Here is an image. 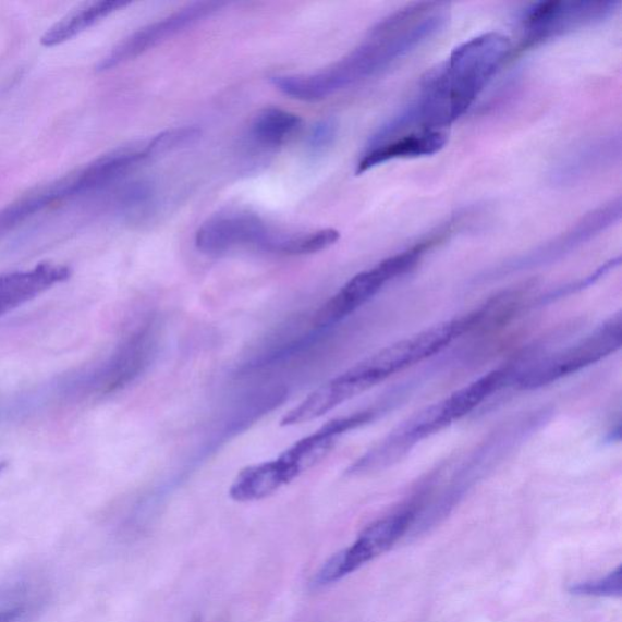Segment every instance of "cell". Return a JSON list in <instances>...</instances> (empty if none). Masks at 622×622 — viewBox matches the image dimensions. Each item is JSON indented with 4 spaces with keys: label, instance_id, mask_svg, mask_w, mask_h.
I'll return each mask as SVG.
<instances>
[{
    "label": "cell",
    "instance_id": "obj_1",
    "mask_svg": "<svg viewBox=\"0 0 622 622\" xmlns=\"http://www.w3.org/2000/svg\"><path fill=\"white\" fill-rule=\"evenodd\" d=\"M450 4L424 2L397 10L377 23L350 54L333 66L309 76L315 98L355 86L383 72L427 44L446 27Z\"/></svg>",
    "mask_w": 622,
    "mask_h": 622
},
{
    "label": "cell",
    "instance_id": "obj_2",
    "mask_svg": "<svg viewBox=\"0 0 622 622\" xmlns=\"http://www.w3.org/2000/svg\"><path fill=\"white\" fill-rule=\"evenodd\" d=\"M512 51L508 36L488 32L460 45L444 62L427 71L415 97L430 124L449 130L459 121L511 59Z\"/></svg>",
    "mask_w": 622,
    "mask_h": 622
},
{
    "label": "cell",
    "instance_id": "obj_3",
    "mask_svg": "<svg viewBox=\"0 0 622 622\" xmlns=\"http://www.w3.org/2000/svg\"><path fill=\"white\" fill-rule=\"evenodd\" d=\"M552 416V407L536 408L491 431L469 452L444 487L436 492L431 488L427 490L408 535L419 536L444 522L476 485L542 429Z\"/></svg>",
    "mask_w": 622,
    "mask_h": 622
},
{
    "label": "cell",
    "instance_id": "obj_4",
    "mask_svg": "<svg viewBox=\"0 0 622 622\" xmlns=\"http://www.w3.org/2000/svg\"><path fill=\"white\" fill-rule=\"evenodd\" d=\"M510 382L508 367L498 368L400 424L347 469L352 476L375 473L402 462L420 441L466 417Z\"/></svg>",
    "mask_w": 622,
    "mask_h": 622
},
{
    "label": "cell",
    "instance_id": "obj_5",
    "mask_svg": "<svg viewBox=\"0 0 622 622\" xmlns=\"http://www.w3.org/2000/svg\"><path fill=\"white\" fill-rule=\"evenodd\" d=\"M622 345V313L610 316L591 333L575 344L536 362L520 366L512 386L520 390H534L550 386L584 370L615 354Z\"/></svg>",
    "mask_w": 622,
    "mask_h": 622
},
{
    "label": "cell",
    "instance_id": "obj_6",
    "mask_svg": "<svg viewBox=\"0 0 622 622\" xmlns=\"http://www.w3.org/2000/svg\"><path fill=\"white\" fill-rule=\"evenodd\" d=\"M620 5V2L611 0H551L534 3L526 8L521 16L522 38L519 47L512 51L511 59L578 28L602 23L613 16Z\"/></svg>",
    "mask_w": 622,
    "mask_h": 622
},
{
    "label": "cell",
    "instance_id": "obj_7",
    "mask_svg": "<svg viewBox=\"0 0 622 622\" xmlns=\"http://www.w3.org/2000/svg\"><path fill=\"white\" fill-rule=\"evenodd\" d=\"M420 492L402 509L378 520L357 537V540L345 550L334 554L321 568L315 577L316 586H326L340 582L375 558L386 553L400 539L408 535L420 508Z\"/></svg>",
    "mask_w": 622,
    "mask_h": 622
},
{
    "label": "cell",
    "instance_id": "obj_8",
    "mask_svg": "<svg viewBox=\"0 0 622 622\" xmlns=\"http://www.w3.org/2000/svg\"><path fill=\"white\" fill-rule=\"evenodd\" d=\"M622 214L621 198L611 199L583 218L565 233L554 237L546 244L524 253V255L504 261L497 269L491 270L483 280H495L512 276V273L539 269L560 261L573 252L593 241L606 230L619 223Z\"/></svg>",
    "mask_w": 622,
    "mask_h": 622
},
{
    "label": "cell",
    "instance_id": "obj_9",
    "mask_svg": "<svg viewBox=\"0 0 622 622\" xmlns=\"http://www.w3.org/2000/svg\"><path fill=\"white\" fill-rule=\"evenodd\" d=\"M281 236L258 216L246 210H229L208 218L197 230L195 244L208 256L224 255L240 247L277 253Z\"/></svg>",
    "mask_w": 622,
    "mask_h": 622
},
{
    "label": "cell",
    "instance_id": "obj_10",
    "mask_svg": "<svg viewBox=\"0 0 622 622\" xmlns=\"http://www.w3.org/2000/svg\"><path fill=\"white\" fill-rule=\"evenodd\" d=\"M410 272L402 255L389 257L371 269L358 272L347 281L339 293L322 305L315 315L314 322L319 327H330L341 322L365 303L373 300L386 284Z\"/></svg>",
    "mask_w": 622,
    "mask_h": 622
},
{
    "label": "cell",
    "instance_id": "obj_11",
    "mask_svg": "<svg viewBox=\"0 0 622 622\" xmlns=\"http://www.w3.org/2000/svg\"><path fill=\"white\" fill-rule=\"evenodd\" d=\"M224 7L219 2H202L187 5L173 15L167 16L156 23L147 25L135 34L125 38L118 47H114L107 57H105L97 66L98 71H109L141 57L147 50L161 45L168 38L181 34L188 27H192L212 16Z\"/></svg>",
    "mask_w": 622,
    "mask_h": 622
},
{
    "label": "cell",
    "instance_id": "obj_12",
    "mask_svg": "<svg viewBox=\"0 0 622 622\" xmlns=\"http://www.w3.org/2000/svg\"><path fill=\"white\" fill-rule=\"evenodd\" d=\"M448 141V131H428L407 133L383 143L366 146L356 166V174L361 175L375 167L395 160L437 155L444 149Z\"/></svg>",
    "mask_w": 622,
    "mask_h": 622
},
{
    "label": "cell",
    "instance_id": "obj_13",
    "mask_svg": "<svg viewBox=\"0 0 622 622\" xmlns=\"http://www.w3.org/2000/svg\"><path fill=\"white\" fill-rule=\"evenodd\" d=\"M70 273L68 267L44 263L31 270L9 272L0 277V316L66 281Z\"/></svg>",
    "mask_w": 622,
    "mask_h": 622
},
{
    "label": "cell",
    "instance_id": "obj_14",
    "mask_svg": "<svg viewBox=\"0 0 622 622\" xmlns=\"http://www.w3.org/2000/svg\"><path fill=\"white\" fill-rule=\"evenodd\" d=\"M621 141L619 135L603 136L566 155L558 163L553 172V182L573 184L588 174L600 170L603 166L614 162L620 157Z\"/></svg>",
    "mask_w": 622,
    "mask_h": 622
},
{
    "label": "cell",
    "instance_id": "obj_15",
    "mask_svg": "<svg viewBox=\"0 0 622 622\" xmlns=\"http://www.w3.org/2000/svg\"><path fill=\"white\" fill-rule=\"evenodd\" d=\"M141 336H135L98 373L89 376L86 386L94 392L109 394L129 383L138 374L144 361L145 342Z\"/></svg>",
    "mask_w": 622,
    "mask_h": 622
},
{
    "label": "cell",
    "instance_id": "obj_16",
    "mask_svg": "<svg viewBox=\"0 0 622 622\" xmlns=\"http://www.w3.org/2000/svg\"><path fill=\"white\" fill-rule=\"evenodd\" d=\"M290 484L277 460L258 463L239 472L231 484L230 498L237 502L259 501Z\"/></svg>",
    "mask_w": 622,
    "mask_h": 622
},
{
    "label": "cell",
    "instance_id": "obj_17",
    "mask_svg": "<svg viewBox=\"0 0 622 622\" xmlns=\"http://www.w3.org/2000/svg\"><path fill=\"white\" fill-rule=\"evenodd\" d=\"M126 5L130 3L122 2V0H101V2L81 5L50 27L41 37V45L51 48L65 44V41L82 34L83 31Z\"/></svg>",
    "mask_w": 622,
    "mask_h": 622
},
{
    "label": "cell",
    "instance_id": "obj_18",
    "mask_svg": "<svg viewBox=\"0 0 622 622\" xmlns=\"http://www.w3.org/2000/svg\"><path fill=\"white\" fill-rule=\"evenodd\" d=\"M70 197L69 179L35 190L0 209V237L5 236L24 221L52 204Z\"/></svg>",
    "mask_w": 622,
    "mask_h": 622
},
{
    "label": "cell",
    "instance_id": "obj_19",
    "mask_svg": "<svg viewBox=\"0 0 622 622\" xmlns=\"http://www.w3.org/2000/svg\"><path fill=\"white\" fill-rule=\"evenodd\" d=\"M297 114L278 108L261 110L253 119L249 129L251 141L261 149H277L300 130Z\"/></svg>",
    "mask_w": 622,
    "mask_h": 622
},
{
    "label": "cell",
    "instance_id": "obj_20",
    "mask_svg": "<svg viewBox=\"0 0 622 622\" xmlns=\"http://www.w3.org/2000/svg\"><path fill=\"white\" fill-rule=\"evenodd\" d=\"M340 237L341 234L334 229H322L302 235H283L279 253L286 256L314 255V253L330 248L339 242Z\"/></svg>",
    "mask_w": 622,
    "mask_h": 622
},
{
    "label": "cell",
    "instance_id": "obj_21",
    "mask_svg": "<svg viewBox=\"0 0 622 622\" xmlns=\"http://www.w3.org/2000/svg\"><path fill=\"white\" fill-rule=\"evenodd\" d=\"M620 263H621L620 257L610 259L607 263H605L603 266H600L594 272L589 273L588 277L578 279L571 283H566L562 288H558L551 292H548L547 294H545L544 297H540V300L537 301V304L542 305L544 307V305L552 304L557 301L566 298L569 296H573V294H576L588 288H591L594 286L595 283L609 276L611 271H614L620 266Z\"/></svg>",
    "mask_w": 622,
    "mask_h": 622
},
{
    "label": "cell",
    "instance_id": "obj_22",
    "mask_svg": "<svg viewBox=\"0 0 622 622\" xmlns=\"http://www.w3.org/2000/svg\"><path fill=\"white\" fill-rule=\"evenodd\" d=\"M199 135H202V131L195 126H182V129L179 126V129L158 134L154 139L147 142V149L154 158L192 145L199 138Z\"/></svg>",
    "mask_w": 622,
    "mask_h": 622
},
{
    "label": "cell",
    "instance_id": "obj_23",
    "mask_svg": "<svg viewBox=\"0 0 622 622\" xmlns=\"http://www.w3.org/2000/svg\"><path fill=\"white\" fill-rule=\"evenodd\" d=\"M569 593L587 597H620L622 593V569L618 566L606 577L576 583L569 587Z\"/></svg>",
    "mask_w": 622,
    "mask_h": 622
},
{
    "label": "cell",
    "instance_id": "obj_24",
    "mask_svg": "<svg viewBox=\"0 0 622 622\" xmlns=\"http://www.w3.org/2000/svg\"><path fill=\"white\" fill-rule=\"evenodd\" d=\"M337 134H339V123L334 119H325L315 123L305 142L308 153L312 156H320L329 151Z\"/></svg>",
    "mask_w": 622,
    "mask_h": 622
},
{
    "label": "cell",
    "instance_id": "obj_25",
    "mask_svg": "<svg viewBox=\"0 0 622 622\" xmlns=\"http://www.w3.org/2000/svg\"><path fill=\"white\" fill-rule=\"evenodd\" d=\"M39 613L35 608L24 606H0V622H25Z\"/></svg>",
    "mask_w": 622,
    "mask_h": 622
},
{
    "label": "cell",
    "instance_id": "obj_26",
    "mask_svg": "<svg viewBox=\"0 0 622 622\" xmlns=\"http://www.w3.org/2000/svg\"><path fill=\"white\" fill-rule=\"evenodd\" d=\"M620 439H621V425L619 420L618 425L613 427V429L608 431L606 437V442L607 444H615V442H619Z\"/></svg>",
    "mask_w": 622,
    "mask_h": 622
},
{
    "label": "cell",
    "instance_id": "obj_27",
    "mask_svg": "<svg viewBox=\"0 0 622 622\" xmlns=\"http://www.w3.org/2000/svg\"><path fill=\"white\" fill-rule=\"evenodd\" d=\"M5 467H7V463H5V462H0V473H2Z\"/></svg>",
    "mask_w": 622,
    "mask_h": 622
}]
</instances>
